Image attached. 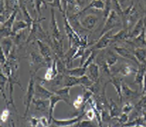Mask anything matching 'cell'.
<instances>
[{
    "mask_svg": "<svg viewBox=\"0 0 146 127\" xmlns=\"http://www.w3.org/2000/svg\"><path fill=\"white\" fill-rule=\"evenodd\" d=\"M29 64H30V73L32 76H35L39 69L49 67V64L45 60L40 53L35 51H31L29 54Z\"/></svg>",
    "mask_w": 146,
    "mask_h": 127,
    "instance_id": "6da1fadb",
    "label": "cell"
},
{
    "mask_svg": "<svg viewBox=\"0 0 146 127\" xmlns=\"http://www.w3.org/2000/svg\"><path fill=\"white\" fill-rule=\"evenodd\" d=\"M35 76L31 75L30 80L28 81V85H27V88L26 94L24 96V99H23V104L25 106V112L23 114V118H26L27 117V114L30 109L31 106L32 104V101L35 98Z\"/></svg>",
    "mask_w": 146,
    "mask_h": 127,
    "instance_id": "7a4b0ae2",
    "label": "cell"
},
{
    "mask_svg": "<svg viewBox=\"0 0 146 127\" xmlns=\"http://www.w3.org/2000/svg\"><path fill=\"white\" fill-rule=\"evenodd\" d=\"M122 24H123L122 18L120 17V15H118V14L114 10H112L109 16L108 17L106 21L104 22V25L103 29L101 30V32L100 34L99 38L101 37L105 33H107L108 31L114 30L115 27L121 26Z\"/></svg>",
    "mask_w": 146,
    "mask_h": 127,
    "instance_id": "3957f363",
    "label": "cell"
},
{
    "mask_svg": "<svg viewBox=\"0 0 146 127\" xmlns=\"http://www.w3.org/2000/svg\"><path fill=\"white\" fill-rule=\"evenodd\" d=\"M79 17V20L81 26L87 31H91L97 25V23L99 21V18L94 14H88L87 15H79L77 13H76Z\"/></svg>",
    "mask_w": 146,
    "mask_h": 127,
    "instance_id": "277c9868",
    "label": "cell"
},
{
    "mask_svg": "<svg viewBox=\"0 0 146 127\" xmlns=\"http://www.w3.org/2000/svg\"><path fill=\"white\" fill-rule=\"evenodd\" d=\"M36 43H37L38 47H39V53L45 59V60L47 61V64L50 66L53 62L54 59H55V54L52 51V47L49 46L47 43L43 42L42 40H39V39L36 40Z\"/></svg>",
    "mask_w": 146,
    "mask_h": 127,
    "instance_id": "5b68a950",
    "label": "cell"
},
{
    "mask_svg": "<svg viewBox=\"0 0 146 127\" xmlns=\"http://www.w3.org/2000/svg\"><path fill=\"white\" fill-rule=\"evenodd\" d=\"M115 34L113 32V30L108 31L107 33L103 35L101 37H100L99 39L92 46H91L94 50L96 51H101L104 48H106L107 47L111 45V40L113 35Z\"/></svg>",
    "mask_w": 146,
    "mask_h": 127,
    "instance_id": "8992f818",
    "label": "cell"
},
{
    "mask_svg": "<svg viewBox=\"0 0 146 127\" xmlns=\"http://www.w3.org/2000/svg\"><path fill=\"white\" fill-rule=\"evenodd\" d=\"M85 113L80 114L77 116L72 118L68 119H56L53 118L52 122L54 123L56 126L58 127H70L75 126L76 124H78L81 120H83V118L84 117Z\"/></svg>",
    "mask_w": 146,
    "mask_h": 127,
    "instance_id": "52a82bcc",
    "label": "cell"
},
{
    "mask_svg": "<svg viewBox=\"0 0 146 127\" xmlns=\"http://www.w3.org/2000/svg\"><path fill=\"white\" fill-rule=\"evenodd\" d=\"M53 94H54V92L46 89L43 85L35 81V98L43 99V100H49Z\"/></svg>",
    "mask_w": 146,
    "mask_h": 127,
    "instance_id": "ba28073f",
    "label": "cell"
},
{
    "mask_svg": "<svg viewBox=\"0 0 146 127\" xmlns=\"http://www.w3.org/2000/svg\"><path fill=\"white\" fill-rule=\"evenodd\" d=\"M51 14H52V19H51V23H50V27H51V31H52V36L53 38L59 39V40H62L63 37L61 35V32H60V27L58 25V23L56 20V14H55V11L54 9H51Z\"/></svg>",
    "mask_w": 146,
    "mask_h": 127,
    "instance_id": "9c48e42d",
    "label": "cell"
},
{
    "mask_svg": "<svg viewBox=\"0 0 146 127\" xmlns=\"http://www.w3.org/2000/svg\"><path fill=\"white\" fill-rule=\"evenodd\" d=\"M32 104L35 107V110L39 111L43 114H49V100H43V99H39V98H34L32 101Z\"/></svg>",
    "mask_w": 146,
    "mask_h": 127,
    "instance_id": "30bf717a",
    "label": "cell"
},
{
    "mask_svg": "<svg viewBox=\"0 0 146 127\" xmlns=\"http://www.w3.org/2000/svg\"><path fill=\"white\" fill-rule=\"evenodd\" d=\"M104 7H105V3L104 2L103 0H92L90 3L82 10L81 11L78 12L77 14L79 15H84L85 11H88V10H91V9H95V10H97V11H104Z\"/></svg>",
    "mask_w": 146,
    "mask_h": 127,
    "instance_id": "8fae6325",
    "label": "cell"
},
{
    "mask_svg": "<svg viewBox=\"0 0 146 127\" xmlns=\"http://www.w3.org/2000/svg\"><path fill=\"white\" fill-rule=\"evenodd\" d=\"M59 74V71L57 68V61H56V58L55 57V59L53 60L52 64L47 68V71L45 72V75L43 79L47 82L52 81L57 75Z\"/></svg>",
    "mask_w": 146,
    "mask_h": 127,
    "instance_id": "7c38bea8",
    "label": "cell"
},
{
    "mask_svg": "<svg viewBox=\"0 0 146 127\" xmlns=\"http://www.w3.org/2000/svg\"><path fill=\"white\" fill-rule=\"evenodd\" d=\"M146 74V64H141L139 65V68L135 75V80L133 81V84H137L140 86V89L143 90V82L144 78Z\"/></svg>",
    "mask_w": 146,
    "mask_h": 127,
    "instance_id": "4fadbf2b",
    "label": "cell"
},
{
    "mask_svg": "<svg viewBox=\"0 0 146 127\" xmlns=\"http://www.w3.org/2000/svg\"><path fill=\"white\" fill-rule=\"evenodd\" d=\"M122 81L123 79L120 77H116V76H112L110 77L109 82L113 85L114 89L116 90V93H117L119 102L121 103L123 101V95H122Z\"/></svg>",
    "mask_w": 146,
    "mask_h": 127,
    "instance_id": "5bb4252c",
    "label": "cell"
},
{
    "mask_svg": "<svg viewBox=\"0 0 146 127\" xmlns=\"http://www.w3.org/2000/svg\"><path fill=\"white\" fill-rule=\"evenodd\" d=\"M114 49L117 53V55L121 56L122 58H125V59H131L133 60L135 62H137L138 64V65H140L138 63L137 59L136 58V56L134 54H133L131 51H129L128 48H126L125 47H121V46H115L114 47Z\"/></svg>",
    "mask_w": 146,
    "mask_h": 127,
    "instance_id": "9a60e30c",
    "label": "cell"
},
{
    "mask_svg": "<svg viewBox=\"0 0 146 127\" xmlns=\"http://www.w3.org/2000/svg\"><path fill=\"white\" fill-rule=\"evenodd\" d=\"M146 27V19H140L135 24L132 31L129 33V39L136 38L142 32V31Z\"/></svg>",
    "mask_w": 146,
    "mask_h": 127,
    "instance_id": "2e32d148",
    "label": "cell"
},
{
    "mask_svg": "<svg viewBox=\"0 0 146 127\" xmlns=\"http://www.w3.org/2000/svg\"><path fill=\"white\" fill-rule=\"evenodd\" d=\"M122 95L123 98L125 99H135L140 95V93H138L137 90H133L132 89L129 85H127V83L125 81H122Z\"/></svg>",
    "mask_w": 146,
    "mask_h": 127,
    "instance_id": "e0dca14e",
    "label": "cell"
},
{
    "mask_svg": "<svg viewBox=\"0 0 146 127\" xmlns=\"http://www.w3.org/2000/svg\"><path fill=\"white\" fill-rule=\"evenodd\" d=\"M14 40L12 37H7V38H1V50L5 53L7 57L11 54L13 49Z\"/></svg>",
    "mask_w": 146,
    "mask_h": 127,
    "instance_id": "ac0fdd59",
    "label": "cell"
},
{
    "mask_svg": "<svg viewBox=\"0 0 146 127\" xmlns=\"http://www.w3.org/2000/svg\"><path fill=\"white\" fill-rule=\"evenodd\" d=\"M60 102H64L63 99L60 98V96L56 95V93H54L52 97L49 99V114H48V118H49V122L50 124L52 123V119H53V114H54V111H55V108H56V105Z\"/></svg>",
    "mask_w": 146,
    "mask_h": 127,
    "instance_id": "d6986e66",
    "label": "cell"
},
{
    "mask_svg": "<svg viewBox=\"0 0 146 127\" xmlns=\"http://www.w3.org/2000/svg\"><path fill=\"white\" fill-rule=\"evenodd\" d=\"M129 29L123 28L120 30L117 33L112 35V40H111V44H113L116 42H121V41H125L126 42L129 39Z\"/></svg>",
    "mask_w": 146,
    "mask_h": 127,
    "instance_id": "ffe728a7",
    "label": "cell"
},
{
    "mask_svg": "<svg viewBox=\"0 0 146 127\" xmlns=\"http://www.w3.org/2000/svg\"><path fill=\"white\" fill-rule=\"evenodd\" d=\"M87 72H88V76L91 78V80L92 81H97L100 78V67L99 65L96 63L93 62L87 68Z\"/></svg>",
    "mask_w": 146,
    "mask_h": 127,
    "instance_id": "44dd1931",
    "label": "cell"
},
{
    "mask_svg": "<svg viewBox=\"0 0 146 127\" xmlns=\"http://www.w3.org/2000/svg\"><path fill=\"white\" fill-rule=\"evenodd\" d=\"M9 87V79L8 77L5 76L4 74H3L2 72L0 73V89H1V94H2V97L3 98V100L6 102V105L9 106L10 103H9V99L7 98L6 94H5V91L6 89Z\"/></svg>",
    "mask_w": 146,
    "mask_h": 127,
    "instance_id": "7402d4cb",
    "label": "cell"
},
{
    "mask_svg": "<svg viewBox=\"0 0 146 127\" xmlns=\"http://www.w3.org/2000/svg\"><path fill=\"white\" fill-rule=\"evenodd\" d=\"M108 103H109L108 110H109V114H110L111 118L115 119L119 118L120 115L122 114L121 109H120V107L117 106V104L112 98H108Z\"/></svg>",
    "mask_w": 146,
    "mask_h": 127,
    "instance_id": "603a6c76",
    "label": "cell"
},
{
    "mask_svg": "<svg viewBox=\"0 0 146 127\" xmlns=\"http://www.w3.org/2000/svg\"><path fill=\"white\" fill-rule=\"evenodd\" d=\"M70 91H71V87H64L61 89H55L52 92L56 93V95L60 96V98L63 99V101L68 105L70 104Z\"/></svg>",
    "mask_w": 146,
    "mask_h": 127,
    "instance_id": "cb8c5ba5",
    "label": "cell"
},
{
    "mask_svg": "<svg viewBox=\"0 0 146 127\" xmlns=\"http://www.w3.org/2000/svg\"><path fill=\"white\" fill-rule=\"evenodd\" d=\"M87 68H84V67H77V68H67L66 70V73L65 75H68V76H75V77H81L84 75H85L87 72Z\"/></svg>",
    "mask_w": 146,
    "mask_h": 127,
    "instance_id": "d4e9b609",
    "label": "cell"
},
{
    "mask_svg": "<svg viewBox=\"0 0 146 127\" xmlns=\"http://www.w3.org/2000/svg\"><path fill=\"white\" fill-rule=\"evenodd\" d=\"M137 72V70L136 68H134L131 65V64H125V65H122L120 68H119L118 71H116V73L121 75L123 76H127L129 75H132V74H135Z\"/></svg>",
    "mask_w": 146,
    "mask_h": 127,
    "instance_id": "484cf974",
    "label": "cell"
},
{
    "mask_svg": "<svg viewBox=\"0 0 146 127\" xmlns=\"http://www.w3.org/2000/svg\"><path fill=\"white\" fill-rule=\"evenodd\" d=\"M26 28L28 29V24H27V23L24 19H22V20L21 19H19V20L16 19L15 22L14 23L13 27H12V31H13L14 35H15L19 31H23V30H25Z\"/></svg>",
    "mask_w": 146,
    "mask_h": 127,
    "instance_id": "4316f807",
    "label": "cell"
},
{
    "mask_svg": "<svg viewBox=\"0 0 146 127\" xmlns=\"http://www.w3.org/2000/svg\"><path fill=\"white\" fill-rule=\"evenodd\" d=\"M76 85L80 86V77H75L68 75H64V87H74Z\"/></svg>",
    "mask_w": 146,
    "mask_h": 127,
    "instance_id": "83f0119b",
    "label": "cell"
},
{
    "mask_svg": "<svg viewBox=\"0 0 146 127\" xmlns=\"http://www.w3.org/2000/svg\"><path fill=\"white\" fill-rule=\"evenodd\" d=\"M19 11V8L16 9L15 11H14L13 12L11 13V15H10V17L8 18V19L4 23L1 24V27H6V28H8V29L12 30L14 23H15V20H16V18H17Z\"/></svg>",
    "mask_w": 146,
    "mask_h": 127,
    "instance_id": "f1b7e54d",
    "label": "cell"
},
{
    "mask_svg": "<svg viewBox=\"0 0 146 127\" xmlns=\"http://www.w3.org/2000/svg\"><path fill=\"white\" fill-rule=\"evenodd\" d=\"M104 57H105V59H106L108 64V66L110 68L114 66V65H116V64L118 61L117 55L113 51H110V50L104 52Z\"/></svg>",
    "mask_w": 146,
    "mask_h": 127,
    "instance_id": "f546056e",
    "label": "cell"
},
{
    "mask_svg": "<svg viewBox=\"0 0 146 127\" xmlns=\"http://www.w3.org/2000/svg\"><path fill=\"white\" fill-rule=\"evenodd\" d=\"M134 55L137 59L139 64H146V50L143 47H138L135 49Z\"/></svg>",
    "mask_w": 146,
    "mask_h": 127,
    "instance_id": "4dcf8cb0",
    "label": "cell"
},
{
    "mask_svg": "<svg viewBox=\"0 0 146 127\" xmlns=\"http://www.w3.org/2000/svg\"><path fill=\"white\" fill-rule=\"evenodd\" d=\"M64 74L59 73L49 83H52V87H53V88H58V87L64 88Z\"/></svg>",
    "mask_w": 146,
    "mask_h": 127,
    "instance_id": "1f68e13d",
    "label": "cell"
},
{
    "mask_svg": "<svg viewBox=\"0 0 146 127\" xmlns=\"http://www.w3.org/2000/svg\"><path fill=\"white\" fill-rule=\"evenodd\" d=\"M99 124L97 122H95L94 120H89V119H83L79 124L78 127H99Z\"/></svg>",
    "mask_w": 146,
    "mask_h": 127,
    "instance_id": "d6a6232c",
    "label": "cell"
},
{
    "mask_svg": "<svg viewBox=\"0 0 146 127\" xmlns=\"http://www.w3.org/2000/svg\"><path fill=\"white\" fill-rule=\"evenodd\" d=\"M112 10H114L118 14V15H120V17L123 18L124 11L122 10V7L120 6V0H112Z\"/></svg>",
    "mask_w": 146,
    "mask_h": 127,
    "instance_id": "836d02e7",
    "label": "cell"
},
{
    "mask_svg": "<svg viewBox=\"0 0 146 127\" xmlns=\"http://www.w3.org/2000/svg\"><path fill=\"white\" fill-rule=\"evenodd\" d=\"M112 0H106L105 1V7H104V22L106 21L108 17L109 16L110 13L112 11Z\"/></svg>",
    "mask_w": 146,
    "mask_h": 127,
    "instance_id": "e575fe53",
    "label": "cell"
},
{
    "mask_svg": "<svg viewBox=\"0 0 146 127\" xmlns=\"http://www.w3.org/2000/svg\"><path fill=\"white\" fill-rule=\"evenodd\" d=\"M84 104V96L83 95H78L77 98H76L73 102L72 106L76 110H79V109H81V107Z\"/></svg>",
    "mask_w": 146,
    "mask_h": 127,
    "instance_id": "d590c367",
    "label": "cell"
},
{
    "mask_svg": "<svg viewBox=\"0 0 146 127\" xmlns=\"http://www.w3.org/2000/svg\"><path fill=\"white\" fill-rule=\"evenodd\" d=\"M1 72L3 74H4L7 77H9V76H11V74H12L13 72H12V68L11 67V65L9 64L8 62H7L5 64L1 66Z\"/></svg>",
    "mask_w": 146,
    "mask_h": 127,
    "instance_id": "8d00e7d4",
    "label": "cell"
},
{
    "mask_svg": "<svg viewBox=\"0 0 146 127\" xmlns=\"http://www.w3.org/2000/svg\"><path fill=\"white\" fill-rule=\"evenodd\" d=\"M29 124L31 127H41L40 126V122H39V118L31 116L29 118Z\"/></svg>",
    "mask_w": 146,
    "mask_h": 127,
    "instance_id": "74e56055",
    "label": "cell"
},
{
    "mask_svg": "<svg viewBox=\"0 0 146 127\" xmlns=\"http://www.w3.org/2000/svg\"><path fill=\"white\" fill-rule=\"evenodd\" d=\"M117 121H118V122L120 123V126L122 127V126H123L124 124L129 122V114H126L122 113V114L120 115V117L117 118Z\"/></svg>",
    "mask_w": 146,
    "mask_h": 127,
    "instance_id": "f35d334b",
    "label": "cell"
},
{
    "mask_svg": "<svg viewBox=\"0 0 146 127\" xmlns=\"http://www.w3.org/2000/svg\"><path fill=\"white\" fill-rule=\"evenodd\" d=\"M133 109H134V106H133L130 102H127L125 106L122 107L121 111H122V113H124V114H130V113L133 111Z\"/></svg>",
    "mask_w": 146,
    "mask_h": 127,
    "instance_id": "ab89813d",
    "label": "cell"
},
{
    "mask_svg": "<svg viewBox=\"0 0 146 127\" xmlns=\"http://www.w3.org/2000/svg\"><path fill=\"white\" fill-rule=\"evenodd\" d=\"M47 5L43 0H35V10H36V12L38 13L39 16H41V7L42 5Z\"/></svg>",
    "mask_w": 146,
    "mask_h": 127,
    "instance_id": "60d3db41",
    "label": "cell"
},
{
    "mask_svg": "<svg viewBox=\"0 0 146 127\" xmlns=\"http://www.w3.org/2000/svg\"><path fill=\"white\" fill-rule=\"evenodd\" d=\"M49 6H51L52 8L56 7V8L59 9L62 14L64 13V11H63V8H62V4H61V0H54L53 3L49 4Z\"/></svg>",
    "mask_w": 146,
    "mask_h": 127,
    "instance_id": "b9f144b4",
    "label": "cell"
},
{
    "mask_svg": "<svg viewBox=\"0 0 146 127\" xmlns=\"http://www.w3.org/2000/svg\"><path fill=\"white\" fill-rule=\"evenodd\" d=\"M85 116H86L88 119L89 120H94L96 118V114H95V112L93 109L92 107H89V109L88 110H85Z\"/></svg>",
    "mask_w": 146,
    "mask_h": 127,
    "instance_id": "7bdbcfd3",
    "label": "cell"
},
{
    "mask_svg": "<svg viewBox=\"0 0 146 127\" xmlns=\"http://www.w3.org/2000/svg\"><path fill=\"white\" fill-rule=\"evenodd\" d=\"M9 116H10V111L8 109H5L1 114V122H6L8 120Z\"/></svg>",
    "mask_w": 146,
    "mask_h": 127,
    "instance_id": "ee69618b",
    "label": "cell"
},
{
    "mask_svg": "<svg viewBox=\"0 0 146 127\" xmlns=\"http://www.w3.org/2000/svg\"><path fill=\"white\" fill-rule=\"evenodd\" d=\"M39 122H40V126L41 127H47L50 124L49 122V118H47L46 116H42L39 118Z\"/></svg>",
    "mask_w": 146,
    "mask_h": 127,
    "instance_id": "f6af8a7d",
    "label": "cell"
},
{
    "mask_svg": "<svg viewBox=\"0 0 146 127\" xmlns=\"http://www.w3.org/2000/svg\"><path fill=\"white\" fill-rule=\"evenodd\" d=\"M0 57H1L0 62H1V66H2V65H3L7 62V56L5 55L4 52L1 50V51H0Z\"/></svg>",
    "mask_w": 146,
    "mask_h": 127,
    "instance_id": "bcb514c9",
    "label": "cell"
},
{
    "mask_svg": "<svg viewBox=\"0 0 146 127\" xmlns=\"http://www.w3.org/2000/svg\"><path fill=\"white\" fill-rule=\"evenodd\" d=\"M61 4H62V8L64 11L63 15H64L67 13L68 11V0H61Z\"/></svg>",
    "mask_w": 146,
    "mask_h": 127,
    "instance_id": "7dc6e473",
    "label": "cell"
},
{
    "mask_svg": "<svg viewBox=\"0 0 146 127\" xmlns=\"http://www.w3.org/2000/svg\"><path fill=\"white\" fill-rule=\"evenodd\" d=\"M9 127H15V124L14 122L13 119H11L10 120V122H9Z\"/></svg>",
    "mask_w": 146,
    "mask_h": 127,
    "instance_id": "c3c4849f",
    "label": "cell"
},
{
    "mask_svg": "<svg viewBox=\"0 0 146 127\" xmlns=\"http://www.w3.org/2000/svg\"><path fill=\"white\" fill-rule=\"evenodd\" d=\"M43 1H44V3H45L46 4L49 5V4H51L52 3H53V1H54V0H43Z\"/></svg>",
    "mask_w": 146,
    "mask_h": 127,
    "instance_id": "681fc988",
    "label": "cell"
},
{
    "mask_svg": "<svg viewBox=\"0 0 146 127\" xmlns=\"http://www.w3.org/2000/svg\"><path fill=\"white\" fill-rule=\"evenodd\" d=\"M47 127H58V126H56V125H55L54 123L52 122L51 125H49V126H47Z\"/></svg>",
    "mask_w": 146,
    "mask_h": 127,
    "instance_id": "f907efd6",
    "label": "cell"
},
{
    "mask_svg": "<svg viewBox=\"0 0 146 127\" xmlns=\"http://www.w3.org/2000/svg\"><path fill=\"white\" fill-rule=\"evenodd\" d=\"M99 127H103V126H99Z\"/></svg>",
    "mask_w": 146,
    "mask_h": 127,
    "instance_id": "816d5d0a",
    "label": "cell"
},
{
    "mask_svg": "<svg viewBox=\"0 0 146 127\" xmlns=\"http://www.w3.org/2000/svg\"><path fill=\"white\" fill-rule=\"evenodd\" d=\"M1 127H3V126H1Z\"/></svg>",
    "mask_w": 146,
    "mask_h": 127,
    "instance_id": "f5cc1de1",
    "label": "cell"
}]
</instances>
